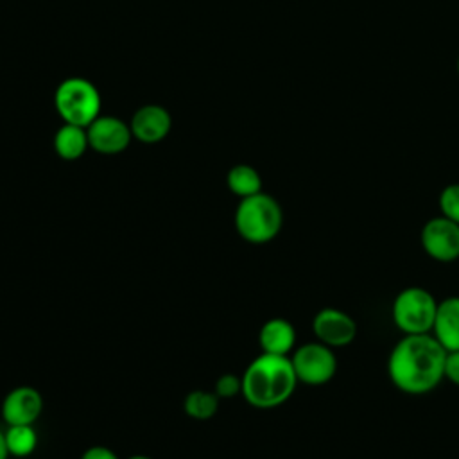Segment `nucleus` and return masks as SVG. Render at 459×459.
Listing matches in <instances>:
<instances>
[{"instance_id":"12","label":"nucleus","mask_w":459,"mask_h":459,"mask_svg":"<svg viewBox=\"0 0 459 459\" xmlns=\"http://www.w3.org/2000/svg\"><path fill=\"white\" fill-rule=\"evenodd\" d=\"M430 333L446 351L459 350V296H448L443 301H437Z\"/></svg>"},{"instance_id":"11","label":"nucleus","mask_w":459,"mask_h":459,"mask_svg":"<svg viewBox=\"0 0 459 459\" xmlns=\"http://www.w3.org/2000/svg\"><path fill=\"white\" fill-rule=\"evenodd\" d=\"M133 138L142 143H158L161 142L172 127L170 113L160 104H145L134 111L129 122Z\"/></svg>"},{"instance_id":"22","label":"nucleus","mask_w":459,"mask_h":459,"mask_svg":"<svg viewBox=\"0 0 459 459\" xmlns=\"http://www.w3.org/2000/svg\"><path fill=\"white\" fill-rule=\"evenodd\" d=\"M7 457H9V450L5 443V434L0 430V459H7Z\"/></svg>"},{"instance_id":"7","label":"nucleus","mask_w":459,"mask_h":459,"mask_svg":"<svg viewBox=\"0 0 459 459\" xmlns=\"http://www.w3.org/2000/svg\"><path fill=\"white\" fill-rule=\"evenodd\" d=\"M420 242L432 260L454 262L459 258V224L443 215L432 217L423 224Z\"/></svg>"},{"instance_id":"9","label":"nucleus","mask_w":459,"mask_h":459,"mask_svg":"<svg viewBox=\"0 0 459 459\" xmlns=\"http://www.w3.org/2000/svg\"><path fill=\"white\" fill-rule=\"evenodd\" d=\"M90 147L100 154H118L133 140L129 124L113 115H99L88 127Z\"/></svg>"},{"instance_id":"6","label":"nucleus","mask_w":459,"mask_h":459,"mask_svg":"<svg viewBox=\"0 0 459 459\" xmlns=\"http://www.w3.org/2000/svg\"><path fill=\"white\" fill-rule=\"evenodd\" d=\"M290 362L298 382L307 385H325L333 378L337 371V357L333 348L319 341L305 342L294 348Z\"/></svg>"},{"instance_id":"14","label":"nucleus","mask_w":459,"mask_h":459,"mask_svg":"<svg viewBox=\"0 0 459 459\" xmlns=\"http://www.w3.org/2000/svg\"><path fill=\"white\" fill-rule=\"evenodd\" d=\"M88 147H90V142H88L86 127L63 124L54 134V149L61 160H66V161L79 160Z\"/></svg>"},{"instance_id":"23","label":"nucleus","mask_w":459,"mask_h":459,"mask_svg":"<svg viewBox=\"0 0 459 459\" xmlns=\"http://www.w3.org/2000/svg\"><path fill=\"white\" fill-rule=\"evenodd\" d=\"M127 459H152V457L143 455V454H136V455H131V457H127Z\"/></svg>"},{"instance_id":"16","label":"nucleus","mask_w":459,"mask_h":459,"mask_svg":"<svg viewBox=\"0 0 459 459\" xmlns=\"http://www.w3.org/2000/svg\"><path fill=\"white\" fill-rule=\"evenodd\" d=\"M4 434L9 455L27 457L38 446V434L32 425H7Z\"/></svg>"},{"instance_id":"17","label":"nucleus","mask_w":459,"mask_h":459,"mask_svg":"<svg viewBox=\"0 0 459 459\" xmlns=\"http://www.w3.org/2000/svg\"><path fill=\"white\" fill-rule=\"evenodd\" d=\"M219 396L215 391H204V389H195L190 391L185 398V412L194 418V420H208L212 418L217 409H219Z\"/></svg>"},{"instance_id":"4","label":"nucleus","mask_w":459,"mask_h":459,"mask_svg":"<svg viewBox=\"0 0 459 459\" xmlns=\"http://www.w3.org/2000/svg\"><path fill=\"white\" fill-rule=\"evenodd\" d=\"M54 106L65 124L88 127L100 115L102 100L91 81L84 77H68L56 88Z\"/></svg>"},{"instance_id":"15","label":"nucleus","mask_w":459,"mask_h":459,"mask_svg":"<svg viewBox=\"0 0 459 459\" xmlns=\"http://www.w3.org/2000/svg\"><path fill=\"white\" fill-rule=\"evenodd\" d=\"M226 183L230 192L240 199L262 192V178L258 170L246 163L231 167L226 176Z\"/></svg>"},{"instance_id":"20","label":"nucleus","mask_w":459,"mask_h":459,"mask_svg":"<svg viewBox=\"0 0 459 459\" xmlns=\"http://www.w3.org/2000/svg\"><path fill=\"white\" fill-rule=\"evenodd\" d=\"M445 378L454 385H459V350L446 353L445 362Z\"/></svg>"},{"instance_id":"18","label":"nucleus","mask_w":459,"mask_h":459,"mask_svg":"<svg viewBox=\"0 0 459 459\" xmlns=\"http://www.w3.org/2000/svg\"><path fill=\"white\" fill-rule=\"evenodd\" d=\"M437 206L443 217L459 224V183L446 185L441 190L437 197Z\"/></svg>"},{"instance_id":"5","label":"nucleus","mask_w":459,"mask_h":459,"mask_svg":"<svg viewBox=\"0 0 459 459\" xmlns=\"http://www.w3.org/2000/svg\"><path fill=\"white\" fill-rule=\"evenodd\" d=\"M437 299L423 287L402 289L391 305V319L403 335L430 333L436 319Z\"/></svg>"},{"instance_id":"8","label":"nucleus","mask_w":459,"mask_h":459,"mask_svg":"<svg viewBox=\"0 0 459 459\" xmlns=\"http://www.w3.org/2000/svg\"><path fill=\"white\" fill-rule=\"evenodd\" d=\"M312 332L319 342L330 348H342L357 337V323L348 312L325 307L314 316Z\"/></svg>"},{"instance_id":"10","label":"nucleus","mask_w":459,"mask_h":459,"mask_svg":"<svg viewBox=\"0 0 459 459\" xmlns=\"http://www.w3.org/2000/svg\"><path fill=\"white\" fill-rule=\"evenodd\" d=\"M0 411L7 425H32L43 411V398L38 389L20 385L4 396Z\"/></svg>"},{"instance_id":"3","label":"nucleus","mask_w":459,"mask_h":459,"mask_svg":"<svg viewBox=\"0 0 459 459\" xmlns=\"http://www.w3.org/2000/svg\"><path fill=\"white\" fill-rule=\"evenodd\" d=\"M283 226V210L280 203L265 194L240 199L235 210V230L249 244H267L278 237Z\"/></svg>"},{"instance_id":"1","label":"nucleus","mask_w":459,"mask_h":459,"mask_svg":"<svg viewBox=\"0 0 459 459\" xmlns=\"http://www.w3.org/2000/svg\"><path fill=\"white\" fill-rule=\"evenodd\" d=\"M446 350L432 333L403 335L387 357V375L396 389L425 394L445 380Z\"/></svg>"},{"instance_id":"13","label":"nucleus","mask_w":459,"mask_h":459,"mask_svg":"<svg viewBox=\"0 0 459 459\" xmlns=\"http://www.w3.org/2000/svg\"><path fill=\"white\" fill-rule=\"evenodd\" d=\"M258 344L264 353L289 355L294 351L296 330L289 319L271 317L260 326Z\"/></svg>"},{"instance_id":"21","label":"nucleus","mask_w":459,"mask_h":459,"mask_svg":"<svg viewBox=\"0 0 459 459\" xmlns=\"http://www.w3.org/2000/svg\"><path fill=\"white\" fill-rule=\"evenodd\" d=\"M81 459H118V455L108 448V446H102V445H95V446H90L82 452Z\"/></svg>"},{"instance_id":"19","label":"nucleus","mask_w":459,"mask_h":459,"mask_svg":"<svg viewBox=\"0 0 459 459\" xmlns=\"http://www.w3.org/2000/svg\"><path fill=\"white\" fill-rule=\"evenodd\" d=\"M213 391L219 398H233L237 394H242V377H237L233 373H224L217 378Z\"/></svg>"},{"instance_id":"24","label":"nucleus","mask_w":459,"mask_h":459,"mask_svg":"<svg viewBox=\"0 0 459 459\" xmlns=\"http://www.w3.org/2000/svg\"><path fill=\"white\" fill-rule=\"evenodd\" d=\"M457 72H459V59H457Z\"/></svg>"},{"instance_id":"2","label":"nucleus","mask_w":459,"mask_h":459,"mask_svg":"<svg viewBox=\"0 0 459 459\" xmlns=\"http://www.w3.org/2000/svg\"><path fill=\"white\" fill-rule=\"evenodd\" d=\"M298 385L289 355L260 353L242 373V396L256 409H274L285 403Z\"/></svg>"}]
</instances>
